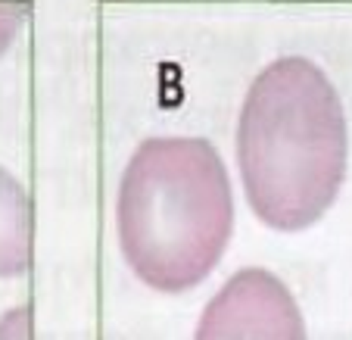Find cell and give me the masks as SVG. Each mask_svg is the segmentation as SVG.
<instances>
[{
  "instance_id": "cell-1",
  "label": "cell",
  "mask_w": 352,
  "mask_h": 340,
  "mask_svg": "<svg viewBox=\"0 0 352 340\" xmlns=\"http://www.w3.org/2000/svg\"><path fill=\"white\" fill-rule=\"evenodd\" d=\"M349 134L337 87L306 56L268 63L237 122L246 200L278 231H302L333 206L346 178Z\"/></svg>"
},
{
  "instance_id": "cell-2",
  "label": "cell",
  "mask_w": 352,
  "mask_h": 340,
  "mask_svg": "<svg viewBox=\"0 0 352 340\" xmlns=\"http://www.w3.org/2000/svg\"><path fill=\"white\" fill-rule=\"evenodd\" d=\"M125 262L162 294L190 290L219 266L234 231L228 169L206 138H150L119 181Z\"/></svg>"
},
{
  "instance_id": "cell-6",
  "label": "cell",
  "mask_w": 352,
  "mask_h": 340,
  "mask_svg": "<svg viewBox=\"0 0 352 340\" xmlns=\"http://www.w3.org/2000/svg\"><path fill=\"white\" fill-rule=\"evenodd\" d=\"M32 319V306H16L7 315H0V340H34Z\"/></svg>"
},
{
  "instance_id": "cell-4",
  "label": "cell",
  "mask_w": 352,
  "mask_h": 340,
  "mask_svg": "<svg viewBox=\"0 0 352 340\" xmlns=\"http://www.w3.org/2000/svg\"><path fill=\"white\" fill-rule=\"evenodd\" d=\"M34 262V203L13 172L0 166V278H19Z\"/></svg>"
},
{
  "instance_id": "cell-5",
  "label": "cell",
  "mask_w": 352,
  "mask_h": 340,
  "mask_svg": "<svg viewBox=\"0 0 352 340\" xmlns=\"http://www.w3.org/2000/svg\"><path fill=\"white\" fill-rule=\"evenodd\" d=\"M28 13H32V3L25 0H0V54L10 47Z\"/></svg>"
},
{
  "instance_id": "cell-3",
  "label": "cell",
  "mask_w": 352,
  "mask_h": 340,
  "mask_svg": "<svg viewBox=\"0 0 352 340\" xmlns=\"http://www.w3.org/2000/svg\"><path fill=\"white\" fill-rule=\"evenodd\" d=\"M193 340H306V325L278 275L240 268L203 309Z\"/></svg>"
}]
</instances>
